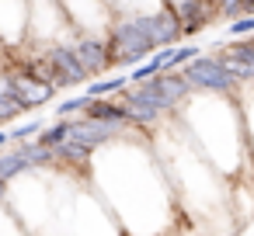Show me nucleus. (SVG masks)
<instances>
[{
    "instance_id": "obj_1",
    "label": "nucleus",
    "mask_w": 254,
    "mask_h": 236,
    "mask_svg": "<svg viewBox=\"0 0 254 236\" xmlns=\"http://www.w3.org/2000/svg\"><path fill=\"white\" fill-rule=\"evenodd\" d=\"M87 181L108 201L126 236H167L185 226L153 139L136 125L94 153Z\"/></svg>"
},
{
    "instance_id": "obj_2",
    "label": "nucleus",
    "mask_w": 254,
    "mask_h": 236,
    "mask_svg": "<svg viewBox=\"0 0 254 236\" xmlns=\"http://www.w3.org/2000/svg\"><path fill=\"white\" fill-rule=\"evenodd\" d=\"M150 139L167 170L181 222H191L195 229H202V236H230L240 226L233 215L230 181L202 156V149L178 125V118L157 125Z\"/></svg>"
},
{
    "instance_id": "obj_3",
    "label": "nucleus",
    "mask_w": 254,
    "mask_h": 236,
    "mask_svg": "<svg viewBox=\"0 0 254 236\" xmlns=\"http://www.w3.org/2000/svg\"><path fill=\"white\" fill-rule=\"evenodd\" d=\"M178 125L202 149V156L233 184L254 181V160L247 142V122L237 94H205L191 91V97L178 108Z\"/></svg>"
},
{
    "instance_id": "obj_4",
    "label": "nucleus",
    "mask_w": 254,
    "mask_h": 236,
    "mask_svg": "<svg viewBox=\"0 0 254 236\" xmlns=\"http://www.w3.org/2000/svg\"><path fill=\"white\" fill-rule=\"evenodd\" d=\"M112 70H132L143 59H150L164 46L181 42V25L171 11V4H160L157 11H136V14H115V21L105 32Z\"/></svg>"
},
{
    "instance_id": "obj_5",
    "label": "nucleus",
    "mask_w": 254,
    "mask_h": 236,
    "mask_svg": "<svg viewBox=\"0 0 254 236\" xmlns=\"http://www.w3.org/2000/svg\"><path fill=\"white\" fill-rule=\"evenodd\" d=\"M191 97V84L185 80V73H157L143 84H129L119 101L126 104V115L136 129L153 132L157 125H164L167 118L178 115V108Z\"/></svg>"
},
{
    "instance_id": "obj_6",
    "label": "nucleus",
    "mask_w": 254,
    "mask_h": 236,
    "mask_svg": "<svg viewBox=\"0 0 254 236\" xmlns=\"http://www.w3.org/2000/svg\"><path fill=\"white\" fill-rule=\"evenodd\" d=\"M63 236H126L119 219L112 215L108 201L87 188V181H77L66 198H60L56 222Z\"/></svg>"
},
{
    "instance_id": "obj_7",
    "label": "nucleus",
    "mask_w": 254,
    "mask_h": 236,
    "mask_svg": "<svg viewBox=\"0 0 254 236\" xmlns=\"http://www.w3.org/2000/svg\"><path fill=\"white\" fill-rule=\"evenodd\" d=\"M185 80L191 84V91H205V94H240L244 84L219 63L216 52H202L198 59H191L185 70Z\"/></svg>"
},
{
    "instance_id": "obj_8",
    "label": "nucleus",
    "mask_w": 254,
    "mask_h": 236,
    "mask_svg": "<svg viewBox=\"0 0 254 236\" xmlns=\"http://www.w3.org/2000/svg\"><path fill=\"white\" fill-rule=\"evenodd\" d=\"M63 7L66 21L73 25V32H94L105 35L108 25L115 21V11L108 7V0H56Z\"/></svg>"
},
{
    "instance_id": "obj_9",
    "label": "nucleus",
    "mask_w": 254,
    "mask_h": 236,
    "mask_svg": "<svg viewBox=\"0 0 254 236\" xmlns=\"http://www.w3.org/2000/svg\"><path fill=\"white\" fill-rule=\"evenodd\" d=\"M63 42L77 52V59L84 63V70L91 73V80H98V77H105V73L112 70V52H108V39H105V35H94V32H70Z\"/></svg>"
},
{
    "instance_id": "obj_10",
    "label": "nucleus",
    "mask_w": 254,
    "mask_h": 236,
    "mask_svg": "<svg viewBox=\"0 0 254 236\" xmlns=\"http://www.w3.org/2000/svg\"><path fill=\"white\" fill-rule=\"evenodd\" d=\"M0 73H4V80H7V94H11L25 111H35V108L49 104V101L60 94L56 87H49V84H42V80L28 77V73L14 70V66H0Z\"/></svg>"
},
{
    "instance_id": "obj_11",
    "label": "nucleus",
    "mask_w": 254,
    "mask_h": 236,
    "mask_svg": "<svg viewBox=\"0 0 254 236\" xmlns=\"http://www.w3.org/2000/svg\"><path fill=\"white\" fill-rule=\"evenodd\" d=\"M32 0H0V46L14 49L28 42Z\"/></svg>"
},
{
    "instance_id": "obj_12",
    "label": "nucleus",
    "mask_w": 254,
    "mask_h": 236,
    "mask_svg": "<svg viewBox=\"0 0 254 236\" xmlns=\"http://www.w3.org/2000/svg\"><path fill=\"white\" fill-rule=\"evenodd\" d=\"M42 56L53 63L56 70V80H60V91L63 87H87L91 84V73L84 70V63L77 59V52L66 46V42H49V46H39Z\"/></svg>"
},
{
    "instance_id": "obj_13",
    "label": "nucleus",
    "mask_w": 254,
    "mask_h": 236,
    "mask_svg": "<svg viewBox=\"0 0 254 236\" xmlns=\"http://www.w3.org/2000/svg\"><path fill=\"white\" fill-rule=\"evenodd\" d=\"M167 4H171V11H174V18L181 25V39L202 32L205 25H212L219 18L212 0H167Z\"/></svg>"
},
{
    "instance_id": "obj_14",
    "label": "nucleus",
    "mask_w": 254,
    "mask_h": 236,
    "mask_svg": "<svg viewBox=\"0 0 254 236\" xmlns=\"http://www.w3.org/2000/svg\"><path fill=\"white\" fill-rule=\"evenodd\" d=\"M28 170H32V160H28L25 142H11L7 149H0V177L4 181H14V177H21Z\"/></svg>"
},
{
    "instance_id": "obj_15",
    "label": "nucleus",
    "mask_w": 254,
    "mask_h": 236,
    "mask_svg": "<svg viewBox=\"0 0 254 236\" xmlns=\"http://www.w3.org/2000/svg\"><path fill=\"white\" fill-rule=\"evenodd\" d=\"M126 87H129V70H119V73H112V77L91 80L84 94H87V97H119Z\"/></svg>"
},
{
    "instance_id": "obj_16",
    "label": "nucleus",
    "mask_w": 254,
    "mask_h": 236,
    "mask_svg": "<svg viewBox=\"0 0 254 236\" xmlns=\"http://www.w3.org/2000/svg\"><path fill=\"white\" fill-rule=\"evenodd\" d=\"M21 115H25V108L7 94V80H4V73H0V125H7V122H14Z\"/></svg>"
},
{
    "instance_id": "obj_17",
    "label": "nucleus",
    "mask_w": 254,
    "mask_h": 236,
    "mask_svg": "<svg viewBox=\"0 0 254 236\" xmlns=\"http://www.w3.org/2000/svg\"><path fill=\"white\" fill-rule=\"evenodd\" d=\"M240 108H244V122H247V142H251V160H254V84H247L240 94Z\"/></svg>"
},
{
    "instance_id": "obj_18",
    "label": "nucleus",
    "mask_w": 254,
    "mask_h": 236,
    "mask_svg": "<svg viewBox=\"0 0 254 236\" xmlns=\"http://www.w3.org/2000/svg\"><path fill=\"white\" fill-rule=\"evenodd\" d=\"M87 108H91V97H87V94H73V97L60 101L53 115H56V118H77V115H84Z\"/></svg>"
},
{
    "instance_id": "obj_19",
    "label": "nucleus",
    "mask_w": 254,
    "mask_h": 236,
    "mask_svg": "<svg viewBox=\"0 0 254 236\" xmlns=\"http://www.w3.org/2000/svg\"><path fill=\"white\" fill-rule=\"evenodd\" d=\"M0 236H32V233L21 226V219L7 208V201H0Z\"/></svg>"
},
{
    "instance_id": "obj_20",
    "label": "nucleus",
    "mask_w": 254,
    "mask_h": 236,
    "mask_svg": "<svg viewBox=\"0 0 254 236\" xmlns=\"http://www.w3.org/2000/svg\"><path fill=\"white\" fill-rule=\"evenodd\" d=\"M49 122L46 118H32V122H21V125H11L7 132H11V142H28V139H35L42 129H46Z\"/></svg>"
},
{
    "instance_id": "obj_21",
    "label": "nucleus",
    "mask_w": 254,
    "mask_h": 236,
    "mask_svg": "<svg viewBox=\"0 0 254 236\" xmlns=\"http://www.w3.org/2000/svg\"><path fill=\"white\" fill-rule=\"evenodd\" d=\"M226 35H230V39H251V35H254V14H244V18L230 21V25H226Z\"/></svg>"
},
{
    "instance_id": "obj_22",
    "label": "nucleus",
    "mask_w": 254,
    "mask_h": 236,
    "mask_svg": "<svg viewBox=\"0 0 254 236\" xmlns=\"http://www.w3.org/2000/svg\"><path fill=\"white\" fill-rule=\"evenodd\" d=\"M11 146V132L7 129H0V149H7Z\"/></svg>"
},
{
    "instance_id": "obj_23",
    "label": "nucleus",
    "mask_w": 254,
    "mask_h": 236,
    "mask_svg": "<svg viewBox=\"0 0 254 236\" xmlns=\"http://www.w3.org/2000/svg\"><path fill=\"white\" fill-rule=\"evenodd\" d=\"M7 188H11V181L0 177V201H7Z\"/></svg>"
},
{
    "instance_id": "obj_24",
    "label": "nucleus",
    "mask_w": 254,
    "mask_h": 236,
    "mask_svg": "<svg viewBox=\"0 0 254 236\" xmlns=\"http://www.w3.org/2000/svg\"><path fill=\"white\" fill-rule=\"evenodd\" d=\"M251 39H254V35H251Z\"/></svg>"
}]
</instances>
